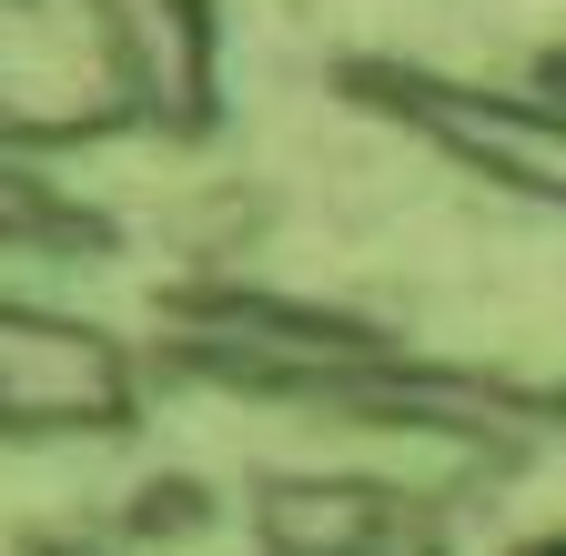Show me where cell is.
Here are the masks:
<instances>
[{"mask_svg":"<svg viewBox=\"0 0 566 556\" xmlns=\"http://www.w3.org/2000/svg\"><path fill=\"white\" fill-rule=\"evenodd\" d=\"M122 415V365L112 344L31 314V304H0V436H51V426H102Z\"/></svg>","mask_w":566,"mask_h":556,"instance_id":"1","label":"cell"}]
</instances>
